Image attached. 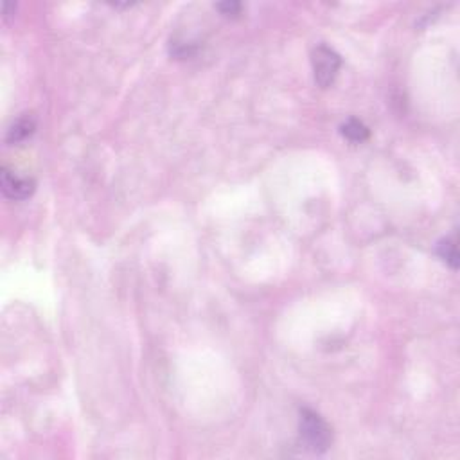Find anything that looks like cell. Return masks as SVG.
<instances>
[{
  "label": "cell",
  "instance_id": "2",
  "mask_svg": "<svg viewBox=\"0 0 460 460\" xmlns=\"http://www.w3.org/2000/svg\"><path fill=\"white\" fill-rule=\"evenodd\" d=\"M311 63H313L314 81H317V85L322 88H328L333 85L338 70H340V65H342V59H340V56H338L333 49H329L328 46H319L313 50Z\"/></svg>",
  "mask_w": 460,
  "mask_h": 460
},
{
  "label": "cell",
  "instance_id": "3",
  "mask_svg": "<svg viewBox=\"0 0 460 460\" xmlns=\"http://www.w3.org/2000/svg\"><path fill=\"white\" fill-rule=\"evenodd\" d=\"M0 186L6 198L10 200H28L29 196L34 192V180L28 177H19L10 169L2 168L0 171Z\"/></svg>",
  "mask_w": 460,
  "mask_h": 460
},
{
  "label": "cell",
  "instance_id": "4",
  "mask_svg": "<svg viewBox=\"0 0 460 460\" xmlns=\"http://www.w3.org/2000/svg\"><path fill=\"white\" fill-rule=\"evenodd\" d=\"M37 130V121L32 115H22L11 124V128L8 130V137L6 141L10 144H17V142L26 141L28 137H31L32 133Z\"/></svg>",
  "mask_w": 460,
  "mask_h": 460
},
{
  "label": "cell",
  "instance_id": "1",
  "mask_svg": "<svg viewBox=\"0 0 460 460\" xmlns=\"http://www.w3.org/2000/svg\"><path fill=\"white\" fill-rule=\"evenodd\" d=\"M299 428H301V437L306 448L313 453H323L333 442V432L328 426V423L310 408H302L301 410Z\"/></svg>",
  "mask_w": 460,
  "mask_h": 460
},
{
  "label": "cell",
  "instance_id": "5",
  "mask_svg": "<svg viewBox=\"0 0 460 460\" xmlns=\"http://www.w3.org/2000/svg\"><path fill=\"white\" fill-rule=\"evenodd\" d=\"M340 132H342V135L347 141L351 142H365L370 135L369 128L365 126L361 121H358V119H347L346 123L340 126Z\"/></svg>",
  "mask_w": 460,
  "mask_h": 460
},
{
  "label": "cell",
  "instance_id": "7",
  "mask_svg": "<svg viewBox=\"0 0 460 460\" xmlns=\"http://www.w3.org/2000/svg\"><path fill=\"white\" fill-rule=\"evenodd\" d=\"M225 17H237V14L241 13L243 6L239 2H223V4L216 6Z\"/></svg>",
  "mask_w": 460,
  "mask_h": 460
},
{
  "label": "cell",
  "instance_id": "6",
  "mask_svg": "<svg viewBox=\"0 0 460 460\" xmlns=\"http://www.w3.org/2000/svg\"><path fill=\"white\" fill-rule=\"evenodd\" d=\"M437 254L441 255V259L457 270V237H448L444 241L439 243Z\"/></svg>",
  "mask_w": 460,
  "mask_h": 460
}]
</instances>
